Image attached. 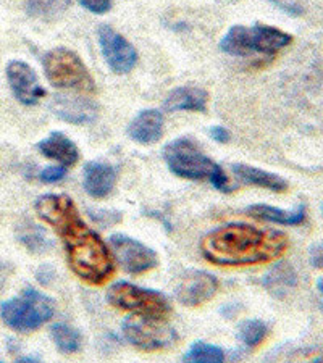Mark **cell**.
<instances>
[{
	"mask_svg": "<svg viewBox=\"0 0 323 363\" xmlns=\"http://www.w3.org/2000/svg\"><path fill=\"white\" fill-rule=\"evenodd\" d=\"M38 216L62 238L68 265L81 281L101 286L115 272L114 255L96 231L87 226L67 194H44L34 203Z\"/></svg>",
	"mask_w": 323,
	"mask_h": 363,
	"instance_id": "1",
	"label": "cell"
},
{
	"mask_svg": "<svg viewBox=\"0 0 323 363\" xmlns=\"http://www.w3.org/2000/svg\"><path fill=\"white\" fill-rule=\"evenodd\" d=\"M290 239L278 230L226 223L201 239V254L215 267H254L285 255Z\"/></svg>",
	"mask_w": 323,
	"mask_h": 363,
	"instance_id": "2",
	"label": "cell"
},
{
	"mask_svg": "<svg viewBox=\"0 0 323 363\" xmlns=\"http://www.w3.org/2000/svg\"><path fill=\"white\" fill-rule=\"evenodd\" d=\"M163 159H165L170 172L178 178L190 181H210L219 191H233L230 179L221 167L205 155L199 144L191 138H180L167 144L163 149Z\"/></svg>",
	"mask_w": 323,
	"mask_h": 363,
	"instance_id": "3",
	"label": "cell"
},
{
	"mask_svg": "<svg viewBox=\"0 0 323 363\" xmlns=\"http://www.w3.org/2000/svg\"><path fill=\"white\" fill-rule=\"evenodd\" d=\"M292 43V36L278 28L261 25L254 26L236 25L228 29L220 43V49L228 55L251 57V55H275Z\"/></svg>",
	"mask_w": 323,
	"mask_h": 363,
	"instance_id": "4",
	"label": "cell"
},
{
	"mask_svg": "<svg viewBox=\"0 0 323 363\" xmlns=\"http://www.w3.org/2000/svg\"><path fill=\"white\" fill-rule=\"evenodd\" d=\"M55 315V302L38 289L28 288L0 306V318L16 333H33Z\"/></svg>",
	"mask_w": 323,
	"mask_h": 363,
	"instance_id": "5",
	"label": "cell"
},
{
	"mask_svg": "<svg viewBox=\"0 0 323 363\" xmlns=\"http://www.w3.org/2000/svg\"><path fill=\"white\" fill-rule=\"evenodd\" d=\"M43 65L47 79L57 89L96 92V83L84 62L76 52L67 47H55L47 52L43 58Z\"/></svg>",
	"mask_w": 323,
	"mask_h": 363,
	"instance_id": "6",
	"label": "cell"
},
{
	"mask_svg": "<svg viewBox=\"0 0 323 363\" xmlns=\"http://www.w3.org/2000/svg\"><path fill=\"white\" fill-rule=\"evenodd\" d=\"M107 302L111 307L126 310V312L146 315V317L168 318L172 313V303L162 292L154 289L139 288V286L119 281L107 291Z\"/></svg>",
	"mask_w": 323,
	"mask_h": 363,
	"instance_id": "7",
	"label": "cell"
},
{
	"mask_svg": "<svg viewBox=\"0 0 323 363\" xmlns=\"http://www.w3.org/2000/svg\"><path fill=\"white\" fill-rule=\"evenodd\" d=\"M121 331L129 344L144 352H158L173 347L178 342V333L167 318L133 313L123 321Z\"/></svg>",
	"mask_w": 323,
	"mask_h": 363,
	"instance_id": "8",
	"label": "cell"
},
{
	"mask_svg": "<svg viewBox=\"0 0 323 363\" xmlns=\"http://www.w3.org/2000/svg\"><path fill=\"white\" fill-rule=\"evenodd\" d=\"M110 247L115 259L125 268V272L131 274L154 270L158 265V257L154 250L126 234H111Z\"/></svg>",
	"mask_w": 323,
	"mask_h": 363,
	"instance_id": "9",
	"label": "cell"
},
{
	"mask_svg": "<svg viewBox=\"0 0 323 363\" xmlns=\"http://www.w3.org/2000/svg\"><path fill=\"white\" fill-rule=\"evenodd\" d=\"M99 44H101L102 55L111 72L126 74L136 67L138 52L126 38L109 25L99 28Z\"/></svg>",
	"mask_w": 323,
	"mask_h": 363,
	"instance_id": "10",
	"label": "cell"
},
{
	"mask_svg": "<svg viewBox=\"0 0 323 363\" xmlns=\"http://www.w3.org/2000/svg\"><path fill=\"white\" fill-rule=\"evenodd\" d=\"M219 291V279L202 270H187L181 274L176 284V298L185 307H201Z\"/></svg>",
	"mask_w": 323,
	"mask_h": 363,
	"instance_id": "11",
	"label": "cell"
},
{
	"mask_svg": "<svg viewBox=\"0 0 323 363\" xmlns=\"http://www.w3.org/2000/svg\"><path fill=\"white\" fill-rule=\"evenodd\" d=\"M5 73H7L10 89L20 104L36 105L40 99L45 97V89L40 86L38 74L26 62L11 60Z\"/></svg>",
	"mask_w": 323,
	"mask_h": 363,
	"instance_id": "12",
	"label": "cell"
},
{
	"mask_svg": "<svg viewBox=\"0 0 323 363\" xmlns=\"http://www.w3.org/2000/svg\"><path fill=\"white\" fill-rule=\"evenodd\" d=\"M52 110L60 120H65L73 125H86L97 118L99 107L94 102L83 97L72 96H57L52 101Z\"/></svg>",
	"mask_w": 323,
	"mask_h": 363,
	"instance_id": "13",
	"label": "cell"
},
{
	"mask_svg": "<svg viewBox=\"0 0 323 363\" xmlns=\"http://www.w3.org/2000/svg\"><path fill=\"white\" fill-rule=\"evenodd\" d=\"M209 94L202 87L183 86L176 87L163 101L167 112H205L207 110Z\"/></svg>",
	"mask_w": 323,
	"mask_h": 363,
	"instance_id": "14",
	"label": "cell"
},
{
	"mask_svg": "<svg viewBox=\"0 0 323 363\" xmlns=\"http://www.w3.org/2000/svg\"><path fill=\"white\" fill-rule=\"evenodd\" d=\"M163 134V115L155 108H148L134 116L128 126V136L139 144H154Z\"/></svg>",
	"mask_w": 323,
	"mask_h": 363,
	"instance_id": "15",
	"label": "cell"
},
{
	"mask_svg": "<svg viewBox=\"0 0 323 363\" xmlns=\"http://www.w3.org/2000/svg\"><path fill=\"white\" fill-rule=\"evenodd\" d=\"M116 183V169L105 162H89L84 167V189L94 199L107 197Z\"/></svg>",
	"mask_w": 323,
	"mask_h": 363,
	"instance_id": "16",
	"label": "cell"
},
{
	"mask_svg": "<svg viewBox=\"0 0 323 363\" xmlns=\"http://www.w3.org/2000/svg\"><path fill=\"white\" fill-rule=\"evenodd\" d=\"M246 215L261 221H270V223H277L283 226H297L302 225L305 218H307V207L301 203L297 205L295 210H283L267 203H254L246 208Z\"/></svg>",
	"mask_w": 323,
	"mask_h": 363,
	"instance_id": "17",
	"label": "cell"
},
{
	"mask_svg": "<svg viewBox=\"0 0 323 363\" xmlns=\"http://www.w3.org/2000/svg\"><path fill=\"white\" fill-rule=\"evenodd\" d=\"M40 154L47 159H52L60 163L62 167H73L80 160V150L72 139L65 136L63 133H52L43 139L38 145Z\"/></svg>",
	"mask_w": 323,
	"mask_h": 363,
	"instance_id": "18",
	"label": "cell"
},
{
	"mask_svg": "<svg viewBox=\"0 0 323 363\" xmlns=\"http://www.w3.org/2000/svg\"><path fill=\"white\" fill-rule=\"evenodd\" d=\"M262 286L277 298H285L296 289L297 273L290 262L281 260L263 274Z\"/></svg>",
	"mask_w": 323,
	"mask_h": 363,
	"instance_id": "19",
	"label": "cell"
},
{
	"mask_svg": "<svg viewBox=\"0 0 323 363\" xmlns=\"http://www.w3.org/2000/svg\"><path fill=\"white\" fill-rule=\"evenodd\" d=\"M231 169L236 174V178L246 184L263 187V189L273 192H285L290 189V184L285 178H281L280 174L265 172V169L246 165V163H233Z\"/></svg>",
	"mask_w": 323,
	"mask_h": 363,
	"instance_id": "20",
	"label": "cell"
},
{
	"mask_svg": "<svg viewBox=\"0 0 323 363\" xmlns=\"http://www.w3.org/2000/svg\"><path fill=\"white\" fill-rule=\"evenodd\" d=\"M18 241L33 254H45L52 249V241L43 228L31 221H23L16 231Z\"/></svg>",
	"mask_w": 323,
	"mask_h": 363,
	"instance_id": "21",
	"label": "cell"
},
{
	"mask_svg": "<svg viewBox=\"0 0 323 363\" xmlns=\"http://www.w3.org/2000/svg\"><path fill=\"white\" fill-rule=\"evenodd\" d=\"M72 0H25L26 11L34 18L52 21L63 15Z\"/></svg>",
	"mask_w": 323,
	"mask_h": 363,
	"instance_id": "22",
	"label": "cell"
},
{
	"mask_svg": "<svg viewBox=\"0 0 323 363\" xmlns=\"http://www.w3.org/2000/svg\"><path fill=\"white\" fill-rule=\"evenodd\" d=\"M50 336L57 349L63 354L78 352L81 344H83V337H81L80 331L67 323H55L50 328Z\"/></svg>",
	"mask_w": 323,
	"mask_h": 363,
	"instance_id": "23",
	"label": "cell"
},
{
	"mask_svg": "<svg viewBox=\"0 0 323 363\" xmlns=\"http://www.w3.org/2000/svg\"><path fill=\"white\" fill-rule=\"evenodd\" d=\"M270 328L262 320H246L238 326V339L248 349H256L268 337Z\"/></svg>",
	"mask_w": 323,
	"mask_h": 363,
	"instance_id": "24",
	"label": "cell"
},
{
	"mask_svg": "<svg viewBox=\"0 0 323 363\" xmlns=\"http://www.w3.org/2000/svg\"><path fill=\"white\" fill-rule=\"evenodd\" d=\"M225 359L226 354L221 347L202 341L194 342L183 355V360L191 363H221Z\"/></svg>",
	"mask_w": 323,
	"mask_h": 363,
	"instance_id": "25",
	"label": "cell"
},
{
	"mask_svg": "<svg viewBox=\"0 0 323 363\" xmlns=\"http://www.w3.org/2000/svg\"><path fill=\"white\" fill-rule=\"evenodd\" d=\"M80 5L96 15H104L111 9V0H78Z\"/></svg>",
	"mask_w": 323,
	"mask_h": 363,
	"instance_id": "26",
	"label": "cell"
},
{
	"mask_svg": "<svg viewBox=\"0 0 323 363\" xmlns=\"http://www.w3.org/2000/svg\"><path fill=\"white\" fill-rule=\"evenodd\" d=\"M65 174H67V168L62 165L47 167L43 169V172H40L39 178H40V181H44V183H57V181L65 178Z\"/></svg>",
	"mask_w": 323,
	"mask_h": 363,
	"instance_id": "27",
	"label": "cell"
},
{
	"mask_svg": "<svg viewBox=\"0 0 323 363\" xmlns=\"http://www.w3.org/2000/svg\"><path fill=\"white\" fill-rule=\"evenodd\" d=\"M309 262L317 270H323V242H315L310 245Z\"/></svg>",
	"mask_w": 323,
	"mask_h": 363,
	"instance_id": "28",
	"label": "cell"
},
{
	"mask_svg": "<svg viewBox=\"0 0 323 363\" xmlns=\"http://www.w3.org/2000/svg\"><path fill=\"white\" fill-rule=\"evenodd\" d=\"M209 134H210V138H212L214 140H217V143H220V144H226L228 140L231 139L230 131H228L226 128H223V126H214V128H210Z\"/></svg>",
	"mask_w": 323,
	"mask_h": 363,
	"instance_id": "29",
	"label": "cell"
},
{
	"mask_svg": "<svg viewBox=\"0 0 323 363\" xmlns=\"http://www.w3.org/2000/svg\"><path fill=\"white\" fill-rule=\"evenodd\" d=\"M317 289H319V292L323 296V277L317 279Z\"/></svg>",
	"mask_w": 323,
	"mask_h": 363,
	"instance_id": "30",
	"label": "cell"
},
{
	"mask_svg": "<svg viewBox=\"0 0 323 363\" xmlns=\"http://www.w3.org/2000/svg\"><path fill=\"white\" fill-rule=\"evenodd\" d=\"M322 212H323V203H322Z\"/></svg>",
	"mask_w": 323,
	"mask_h": 363,
	"instance_id": "31",
	"label": "cell"
}]
</instances>
